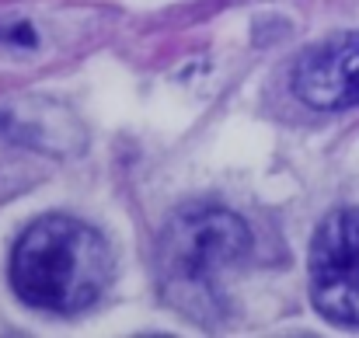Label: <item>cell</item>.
<instances>
[{
    "instance_id": "cell-1",
    "label": "cell",
    "mask_w": 359,
    "mask_h": 338,
    "mask_svg": "<svg viewBox=\"0 0 359 338\" xmlns=\"http://www.w3.org/2000/svg\"><path fill=\"white\" fill-rule=\"evenodd\" d=\"M116 272L105 237L74 217H42L11 251L14 293L49 314H81L102 300Z\"/></svg>"
},
{
    "instance_id": "cell-2",
    "label": "cell",
    "mask_w": 359,
    "mask_h": 338,
    "mask_svg": "<svg viewBox=\"0 0 359 338\" xmlns=\"http://www.w3.org/2000/svg\"><path fill=\"white\" fill-rule=\"evenodd\" d=\"M251 248V234L238 213L217 210V206H196L182 210L164 227L157 244V276L171 300L199 304H220V279L244 262Z\"/></svg>"
},
{
    "instance_id": "cell-3",
    "label": "cell",
    "mask_w": 359,
    "mask_h": 338,
    "mask_svg": "<svg viewBox=\"0 0 359 338\" xmlns=\"http://www.w3.org/2000/svg\"><path fill=\"white\" fill-rule=\"evenodd\" d=\"M311 300L332 321L359 328V210H335L311 241Z\"/></svg>"
},
{
    "instance_id": "cell-4",
    "label": "cell",
    "mask_w": 359,
    "mask_h": 338,
    "mask_svg": "<svg viewBox=\"0 0 359 338\" xmlns=\"http://www.w3.org/2000/svg\"><path fill=\"white\" fill-rule=\"evenodd\" d=\"M293 95L318 112L359 105V32L311 46L293 67Z\"/></svg>"
}]
</instances>
